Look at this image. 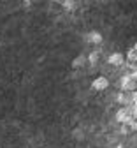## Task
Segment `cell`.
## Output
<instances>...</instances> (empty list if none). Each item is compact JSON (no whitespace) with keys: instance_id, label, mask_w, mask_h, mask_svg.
Here are the masks:
<instances>
[{"instance_id":"cell-11","label":"cell","mask_w":137,"mask_h":148,"mask_svg":"<svg viewBox=\"0 0 137 148\" xmlns=\"http://www.w3.org/2000/svg\"><path fill=\"white\" fill-rule=\"evenodd\" d=\"M130 129H132V131H137V120H134V122H132Z\"/></svg>"},{"instance_id":"cell-3","label":"cell","mask_w":137,"mask_h":148,"mask_svg":"<svg viewBox=\"0 0 137 148\" xmlns=\"http://www.w3.org/2000/svg\"><path fill=\"white\" fill-rule=\"evenodd\" d=\"M107 62H109L111 65L120 67V65H123V64H125V58H123V55H121V53H112L111 57L107 58Z\"/></svg>"},{"instance_id":"cell-8","label":"cell","mask_w":137,"mask_h":148,"mask_svg":"<svg viewBox=\"0 0 137 148\" xmlns=\"http://www.w3.org/2000/svg\"><path fill=\"white\" fill-rule=\"evenodd\" d=\"M99 57H100V51H91L90 57H88V62H90L91 65H95L97 62H99Z\"/></svg>"},{"instance_id":"cell-1","label":"cell","mask_w":137,"mask_h":148,"mask_svg":"<svg viewBox=\"0 0 137 148\" xmlns=\"http://www.w3.org/2000/svg\"><path fill=\"white\" fill-rule=\"evenodd\" d=\"M120 85H121V88H123V92H135V88H137V81L135 79H132V76L130 74H125V76L121 78V81H120Z\"/></svg>"},{"instance_id":"cell-7","label":"cell","mask_w":137,"mask_h":148,"mask_svg":"<svg viewBox=\"0 0 137 148\" xmlns=\"http://www.w3.org/2000/svg\"><path fill=\"white\" fill-rule=\"evenodd\" d=\"M85 62H86V58L83 57V55H79V57H76V58L72 60V67H74V69H79V67H83Z\"/></svg>"},{"instance_id":"cell-2","label":"cell","mask_w":137,"mask_h":148,"mask_svg":"<svg viewBox=\"0 0 137 148\" xmlns=\"http://www.w3.org/2000/svg\"><path fill=\"white\" fill-rule=\"evenodd\" d=\"M107 86H109V79H107V78H104V76L93 79V83H91V88H93V90H99V92L106 90Z\"/></svg>"},{"instance_id":"cell-5","label":"cell","mask_w":137,"mask_h":148,"mask_svg":"<svg viewBox=\"0 0 137 148\" xmlns=\"http://www.w3.org/2000/svg\"><path fill=\"white\" fill-rule=\"evenodd\" d=\"M116 99H118V102H120L123 108L132 106V97H130V94H123V92H121V94H118V97H116Z\"/></svg>"},{"instance_id":"cell-4","label":"cell","mask_w":137,"mask_h":148,"mask_svg":"<svg viewBox=\"0 0 137 148\" xmlns=\"http://www.w3.org/2000/svg\"><path fill=\"white\" fill-rule=\"evenodd\" d=\"M86 41L91 42V44H100V42H102V34L93 30V32H90V34L86 35Z\"/></svg>"},{"instance_id":"cell-9","label":"cell","mask_w":137,"mask_h":148,"mask_svg":"<svg viewBox=\"0 0 137 148\" xmlns=\"http://www.w3.org/2000/svg\"><path fill=\"white\" fill-rule=\"evenodd\" d=\"M130 97H132V106H137V90H135V92H132Z\"/></svg>"},{"instance_id":"cell-12","label":"cell","mask_w":137,"mask_h":148,"mask_svg":"<svg viewBox=\"0 0 137 148\" xmlns=\"http://www.w3.org/2000/svg\"><path fill=\"white\" fill-rule=\"evenodd\" d=\"M132 49H134V51H135V53H137V42H135V44H134V48H132Z\"/></svg>"},{"instance_id":"cell-6","label":"cell","mask_w":137,"mask_h":148,"mask_svg":"<svg viewBox=\"0 0 137 148\" xmlns=\"http://www.w3.org/2000/svg\"><path fill=\"white\" fill-rule=\"evenodd\" d=\"M127 64H134V65L137 64V53H135L132 48L127 51Z\"/></svg>"},{"instance_id":"cell-10","label":"cell","mask_w":137,"mask_h":148,"mask_svg":"<svg viewBox=\"0 0 137 148\" xmlns=\"http://www.w3.org/2000/svg\"><path fill=\"white\" fill-rule=\"evenodd\" d=\"M130 76H132V79H135V81H137V69L130 72Z\"/></svg>"},{"instance_id":"cell-13","label":"cell","mask_w":137,"mask_h":148,"mask_svg":"<svg viewBox=\"0 0 137 148\" xmlns=\"http://www.w3.org/2000/svg\"><path fill=\"white\" fill-rule=\"evenodd\" d=\"M135 90H137V88H135Z\"/></svg>"}]
</instances>
